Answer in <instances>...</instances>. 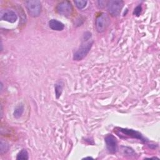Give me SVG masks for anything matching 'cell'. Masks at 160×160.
<instances>
[{
	"label": "cell",
	"mask_w": 160,
	"mask_h": 160,
	"mask_svg": "<svg viewBox=\"0 0 160 160\" xmlns=\"http://www.w3.org/2000/svg\"><path fill=\"white\" fill-rule=\"evenodd\" d=\"M58 12L63 16H70L72 12V6L69 1H62L59 2L56 7Z\"/></svg>",
	"instance_id": "6"
},
{
	"label": "cell",
	"mask_w": 160,
	"mask_h": 160,
	"mask_svg": "<svg viewBox=\"0 0 160 160\" xmlns=\"http://www.w3.org/2000/svg\"><path fill=\"white\" fill-rule=\"evenodd\" d=\"M17 159H29V154L26 149H22L17 155Z\"/></svg>",
	"instance_id": "11"
},
{
	"label": "cell",
	"mask_w": 160,
	"mask_h": 160,
	"mask_svg": "<svg viewBox=\"0 0 160 160\" xmlns=\"http://www.w3.org/2000/svg\"><path fill=\"white\" fill-rule=\"evenodd\" d=\"M106 148L111 154H114L118 150V142L116 138L112 134H108L104 138Z\"/></svg>",
	"instance_id": "7"
},
{
	"label": "cell",
	"mask_w": 160,
	"mask_h": 160,
	"mask_svg": "<svg viewBox=\"0 0 160 160\" xmlns=\"http://www.w3.org/2000/svg\"><path fill=\"white\" fill-rule=\"evenodd\" d=\"M84 159H92V158L91 157H87V158H85Z\"/></svg>",
	"instance_id": "17"
},
{
	"label": "cell",
	"mask_w": 160,
	"mask_h": 160,
	"mask_svg": "<svg viewBox=\"0 0 160 160\" xmlns=\"http://www.w3.org/2000/svg\"><path fill=\"white\" fill-rule=\"evenodd\" d=\"M9 149V144L6 141H1L0 144V153L1 154H2L4 153H6Z\"/></svg>",
	"instance_id": "13"
},
{
	"label": "cell",
	"mask_w": 160,
	"mask_h": 160,
	"mask_svg": "<svg viewBox=\"0 0 160 160\" xmlns=\"http://www.w3.org/2000/svg\"><path fill=\"white\" fill-rule=\"evenodd\" d=\"M123 6V1L121 0H112L107 3L108 12L113 16H118Z\"/></svg>",
	"instance_id": "4"
},
{
	"label": "cell",
	"mask_w": 160,
	"mask_h": 160,
	"mask_svg": "<svg viewBox=\"0 0 160 160\" xmlns=\"http://www.w3.org/2000/svg\"><path fill=\"white\" fill-rule=\"evenodd\" d=\"M26 4L28 12L31 16L38 17L39 16L41 11V4L39 1H28Z\"/></svg>",
	"instance_id": "3"
},
{
	"label": "cell",
	"mask_w": 160,
	"mask_h": 160,
	"mask_svg": "<svg viewBox=\"0 0 160 160\" xmlns=\"http://www.w3.org/2000/svg\"><path fill=\"white\" fill-rule=\"evenodd\" d=\"M23 112H24V106L22 104L19 105L15 108L14 111V116L16 118H19L22 116Z\"/></svg>",
	"instance_id": "10"
},
{
	"label": "cell",
	"mask_w": 160,
	"mask_h": 160,
	"mask_svg": "<svg viewBox=\"0 0 160 160\" xmlns=\"http://www.w3.org/2000/svg\"><path fill=\"white\" fill-rule=\"evenodd\" d=\"M114 132L121 138H131L140 139L142 141H145L144 138L142 137L140 132L132 129L117 128L114 129Z\"/></svg>",
	"instance_id": "2"
},
{
	"label": "cell",
	"mask_w": 160,
	"mask_h": 160,
	"mask_svg": "<svg viewBox=\"0 0 160 160\" xmlns=\"http://www.w3.org/2000/svg\"><path fill=\"white\" fill-rule=\"evenodd\" d=\"M122 152H123V153L124 154H126V155H128V156H131V155H134V151L131 148H130L122 146Z\"/></svg>",
	"instance_id": "15"
},
{
	"label": "cell",
	"mask_w": 160,
	"mask_h": 160,
	"mask_svg": "<svg viewBox=\"0 0 160 160\" xmlns=\"http://www.w3.org/2000/svg\"><path fill=\"white\" fill-rule=\"evenodd\" d=\"M141 10H142V8L141 6H138L134 10L133 14L137 16H139L141 12Z\"/></svg>",
	"instance_id": "16"
},
{
	"label": "cell",
	"mask_w": 160,
	"mask_h": 160,
	"mask_svg": "<svg viewBox=\"0 0 160 160\" xmlns=\"http://www.w3.org/2000/svg\"><path fill=\"white\" fill-rule=\"evenodd\" d=\"M74 3L78 9H83L84 8H85V6H86L87 1H81V0L74 1Z\"/></svg>",
	"instance_id": "14"
},
{
	"label": "cell",
	"mask_w": 160,
	"mask_h": 160,
	"mask_svg": "<svg viewBox=\"0 0 160 160\" xmlns=\"http://www.w3.org/2000/svg\"><path fill=\"white\" fill-rule=\"evenodd\" d=\"M109 24V18L105 13H102L96 20V29L98 32H104Z\"/></svg>",
	"instance_id": "5"
},
{
	"label": "cell",
	"mask_w": 160,
	"mask_h": 160,
	"mask_svg": "<svg viewBox=\"0 0 160 160\" xmlns=\"http://www.w3.org/2000/svg\"><path fill=\"white\" fill-rule=\"evenodd\" d=\"M93 41L91 39V33L86 32L83 35L82 42L78 49L74 53L73 59L74 61H81L89 52L92 44Z\"/></svg>",
	"instance_id": "1"
},
{
	"label": "cell",
	"mask_w": 160,
	"mask_h": 160,
	"mask_svg": "<svg viewBox=\"0 0 160 160\" xmlns=\"http://www.w3.org/2000/svg\"><path fill=\"white\" fill-rule=\"evenodd\" d=\"M49 26L51 29L58 31H62L64 28V25L61 22L54 19L49 21Z\"/></svg>",
	"instance_id": "9"
},
{
	"label": "cell",
	"mask_w": 160,
	"mask_h": 160,
	"mask_svg": "<svg viewBox=\"0 0 160 160\" xmlns=\"http://www.w3.org/2000/svg\"><path fill=\"white\" fill-rule=\"evenodd\" d=\"M55 93L56 95V98H58L62 91V88H63V84L61 82H59L55 84Z\"/></svg>",
	"instance_id": "12"
},
{
	"label": "cell",
	"mask_w": 160,
	"mask_h": 160,
	"mask_svg": "<svg viewBox=\"0 0 160 160\" xmlns=\"http://www.w3.org/2000/svg\"><path fill=\"white\" fill-rule=\"evenodd\" d=\"M1 19L4 21L13 23L18 19L16 12L11 9H4L1 11Z\"/></svg>",
	"instance_id": "8"
}]
</instances>
